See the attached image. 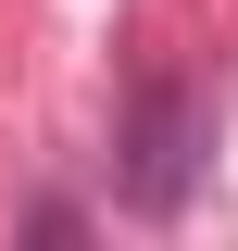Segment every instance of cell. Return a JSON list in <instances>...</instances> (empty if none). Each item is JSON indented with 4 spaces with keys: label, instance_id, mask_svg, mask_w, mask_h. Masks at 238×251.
<instances>
[{
    "label": "cell",
    "instance_id": "obj_2",
    "mask_svg": "<svg viewBox=\"0 0 238 251\" xmlns=\"http://www.w3.org/2000/svg\"><path fill=\"white\" fill-rule=\"evenodd\" d=\"M75 226H88L75 201H25V214H13V239H75Z\"/></svg>",
    "mask_w": 238,
    "mask_h": 251
},
{
    "label": "cell",
    "instance_id": "obj_1",
    "mask_svg": "<svg viewBox=\"0 0 238 251\" xmlns=\"http://www.w3.org/2000/svg\"><path fill=\"white\" fill-rule=\"evenodd\" d=\"M213 126H226V100H213L201 75H176V63H138V75H125V100H113V201L138 226H176L188 201H201Z\"/></svg>",
    "mask_w": 238,
    "mask_h": 251
}]
</instances>
